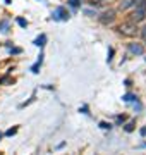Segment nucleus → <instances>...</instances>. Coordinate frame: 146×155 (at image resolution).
Masks as SVG:
<instances>
[{"label": "nucleus", "mask_w": 146, "mask_h": 155, "mask_svg": "<svg viewBox=\"0 0 146 155\" xmlns=\"http://www.w3.org/2000/svg\"><path fill=\"white\" fill-rule=\"evenodd\" d=\"M0 138H2V134H0Z\"/></svg>", "instance_id": "9d476101"}, {"label": "nucleus", "mask_w": 146, "mask_h": 155, "mask_svg": "<svg viewBox=\"0 0 146 155\" xmlns=\"http://www.w3.org/2000/svg\"><path fill=\"white\" fill-rule=\"evenodd\" d=\"M129 50L132 52V54H143V45H139V43H131L129 45Z\"/></svg>", "instance_id": "f03ea898"}, {"label": "nucleus", "mask_w": 146, "mask_h": 155, "mask_svg": "<svg viewBox=\"0 0 146 155\" xmlns=\"http://www.w3.org/2000/svg\"><path fill=\"white\" fill-rule=\"evenodd\" d=\"M132 129H134V124H132V122H129V124L125 126V131H132Z\"/></svg>", "instance_id": "39448f33"}, {"label": "nucleus", "mask_w": 146, "mask_h": 155, "mask_svg": "<svg viewBox=\"0 0 146 155\" xmlns=\"http://www.w3.org/2000/svg\"><path fill=\"white\" fill-rule=\"evenodd\" d=\"M146 17V0H143L139 5L136 7V11H134V14H132V21H143Z\"/></svg>", "instance_id": "f257e3e1"}, {"label": "nucleus", "mask_w": 146, "mask_h": 155, "mask_svg": "<svg viewBox=\"0 0 146 155\" xmlns=\"http://www.w3.org/2000/svg\"><path fill=\"white\" fill-rule=\"evenodd\" d=\"M19 24H21V26H28V22L24 21V19H19Z\"/></svg>", "instance_id": "423d86ee"}, {"label": "nucleus", "mask_w": 146, "mask_h": 155, "mask_svg": "<svg viewBox=\"0 0 146 155\" xmlns=\"http://www.w3.org/2000/svg\"><path fill=\"white\" fill-rule=\"evenodd\" d=\"M78 4H79L78 0H71V5H78Z\"/></svg>", "instance_id": "6e6552de"}, {"label": "nucleus", "mask_w": 146, "mask_h": 155, "mask_svg": "<svg viewBox=\"0 0 146 155\" xmlns=\"http://www.w3.org/2000/svg\"><path fill=\"white\" fill-rule=\"evenodd\" d=\"M100 126H101V127H105V129H107V127H110V124H107V122H101Z\"/></svg>", "instance_id": "0eeeda50"}, {"label": "nucleus", "mask_w": 146, "mask_h": 155, "mask_svg": "<svg viewBox=\"0 0 146 155\" xmlns=\"http://www.w3.org/2000/svg\"><path fill=\"white\" fill-rule=\"evenodd\" d=\"M57 16L60 17V19H67L69 14H67V11H65L64 7H59V9H57Z\"/></svg>", "instance_id": "7ed1b4c3"}, {"label": "nucleus", "mask_w": 146, "mask_h": 155, "mask_svg": "<svg viewBox=\"0 0 146 155\" xmlns=\"http://www.w3.org/2000/svg\"><path fill=\"white\" fill-rule=\"evenodd\" d=\"M43 41H45V36H41V38H38L36 41H34V43H36V45L40 47V45H43Z\"/></svg>", "instance_id": "20e7f679"}, {"label": "nucleus", "mask_w": 146, "mask_h": 155, "mask_svg": "<svg viewBox=\"0 0 146 155\" xmlns=\"http://www.w3.org/2000/svg\"><path fill=\"white\" fill-rule=\"evenodd\" d=\"M143 35H144V38H146V29H144V31H143Z\"/></svg>", "instance_id": "1a4fd4ad"}]
</instances>
